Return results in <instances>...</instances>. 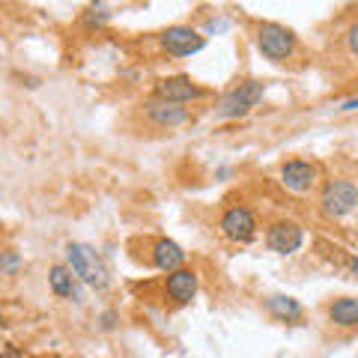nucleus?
<instances>
[{
  "instance_id": "2",
  "label": "nucleus",
  "mask_w": 358,
  "mask_h": 358,
  "mask_svg": "<svg viewBox=\"0 0 358 358\" xmlns=\"http://www.w3.org/2000/svg\"><path fill=\"white\" fill-rule=\"evenodd\" d=\"M257 48H260L268 60L284 63L287 57H293L296 36H293V30H287L284 24L266 21V24H260V30H257Z\"/></svg>"
},
{
  "instance_id": "16",
  "label": "nucleus",
  "mask_w": 358,
  "mask_h": 358,
  "mask_svg": "<svg viewBox=\"0 0 358 358\" xmlns=\"http://www.w3.org/2000/svg\"><path fill=\"white\" fill-rule=\"evenodd\" d=\"M350 51L358 54V21H355L352 30H350Z\"/></svg>"
},
{
  "instance_id": "7",
  "label": "nucleus",
  "mask_w": 358,
  "mask_h": 358,
  "mask_svg": "<svg viewBox=\"0 0 358 358\" xmlns=\"http://www.w3.org/2000/svg\"><path fill=\"white\" fill-rule=\"evenodd\" d=\"M301 227L296 221H275L266 233V245L272 248L275 254H293L301 248Z\"/></svg>"
},
{
  "instance_id": "3",
  "label": "nucleus",
  "mask_w": 358,
  "mask_h": 358,
  "mask_svg": "<svg viewBox=\"0 0 358 358\" xmlns=\"http://www.w3.org/2000/svg\"><path fill=\"white\" fill-rule=\"evenodd\" d=\"M266 93V87L260 81H245L236 90H230L227 96L218 102V117L221 120H230V117H245L251 108L260 105V99Z\"/></svg>"
},
{
  "instance_id": "11",
  "label": "nucleus",
  "mask_w": 358,
  "mask_h": 358,
  "mask_svg": "<svg viewBox=\"0 0 358 358\" xmlns=\"http://www.w3.org/2000/svg\"><path fill=\"white\" fill-rule=\"evenodd\" d=\"M167 296H171L176 305H188L197 293V275L194 268H176V272L167 275Z\"/></svg>"
},
{
  "instance_id": "9",
  "label": "nucleus",
  "mask_w": 358,
  "mask_h": 358,
  "mask_svg": "<svg viewBox=\"0 0 358 358\" xmlns=\"http://www.w3.org/2000/svg\"><path fill=\"white\" fill-rule=\"evenodd\" d=\"M281 182L289 188V192H310L313 182H317V167L310 162H301V159H293L281 167Z\"/></svg>"
},
{
  "instance_id": "5",
  "label": "nucleus",
  "mask_w": 358,
  "mask_h": 358,
  "mask_svg": "<svg viewBox=\"0 0 358 358\" xmlns=\"http://www.w3.org/2000/svg\"><path fill=\"white\" fill-rule=\"evenodd\" d=\"M162 45L167 54H173V57H188V54H197L200 48H203V36H200L197 30L192 27H167L164 36H162Z\"/></svg>"
},
{
  "instance_id": "1",
  "label": "nucleus",
  "mask_w": 358,
  "mask_h": 358,
  "mask_svg": "<svg viewBox=\"0 0 358 358\" xmlns=\"http://www.w3.org/2000/svg\"><path fill=\"white\" fill-rule=\"evenodd\" d=\"M66 257H69V268L81 278L84 284L96 287V289H105L110 284V275H108V266L102 260V254L96 248H90L84 242H72L66 248Z\"/></svg>"
},
{
  "instance_id": "17",
  "label": "nucleus",
  "mask_w": 358,
  "mask_h": 358,
  "mask_svg": "<svg viewBox=\"0 0 358 358\" xmlns=\"http://www.w3.org/2000/svg\"><path fill=\"white\" fill-rule=\"evenodd\" d=\"M15 263H18V257H15L13 251H6V257H3V268H6V272H13Z\"/></svg>"
},
{
  "instance_id": "18",
  "label": "nucleus",
  "mask_w": 358,
  "mask_h": 358,
  "mask_svg": "<svg viewBox=\"0 0 358 358\" xmlns=\"http://www.w3.org/2000/svg\"><path fill=\"white\" fill-rule=\"evenodd\" d=\"M3 358H24V352L15 350V346H6V350H3Z\"/></svg>"
},
{
  "instance_id": "8",
  "label": "nucleus",
  "mask_w": 358,
  "mask_h": 358,
  "mask_svg": "<svg viewBox=\"0 0 358 358\" xmlns=\"http://www.w3.org/2000/svg\"><path fill=\"white\" fill-rule=\"evenodd\" d=\"M200 96V87L192 84V78L185 75H173V78H162L155 84V99H164V102H192Z\"/></svg>"
},
{
  "instance_id": "12",
  "label": "nucleus",
  "mask_w": 358,
  "mask_h": 358,
  "mask_svg": "<svg viewBox=\"0 0 358 358\" xmlns=\"http://www.w3.org/2000/svg\"><path fill=\"white\" fill-rule=\"evenodd\" d=\"M152 263L155 268H162V272H176V268H182L185 263V251L179 248V245L173 239H159L152 245Z\"/></svg>"
},
{
  "instance_id": "13",
  "label": "nucleus",
  "mask_w": 358,
  "mask_h": 358,
  "mask_svg": "<svg viewBox=\"0 0 358 358\" xmlns=\"http://www.w3.org/2000/svg\"><path fill=\"white\" fill-rule=\"evenodd\" d=\"M329 320L334 322V326H341V329L358 326V299H350V296L338 299V301H334V305L329 308Z\"/></svg>"
},
{
  "instance_id": "4",
  "label": "nucleus",
  "mask_w": 358,
  "mask_h": 358,
  "mask_svg": "<svg viewBox=\"0 0 358 358\" xmlns=\"http://www.w3.org/2000/svg\"><path fill=\"white\" fill-rule=\"evenodd\" d=\"M358 206V188L350 179H331L322 192V209L331 218H343L346 212H352Z\"/></svg>"
},
{
  "instance_id": "19",
  "label": "nucleus",
  "mask_w": 358,
  "mask_h": 358,
  "mask_svg": "<svg viewBox=\"0 0 358 358\" xmlns=\"http://www.w3.org/2000/svg\"><path fill=\"white\" fill-rule=\"evenodd\" d=\"M355 108H358V99H352V102H346V105H343V110H355Z\"/></svg>"
},
{
  "instance_id": "6",
  "label": "nucleus",
  "mask_w": 358,
  "mask_h": 358,
  "mask_svg": "<svg viewBox=\"0 0 358 358\" xmlns=\"http://www.w3.org/2000/svg\"><path fill=\"white\" fill-rule=\"evenodd\" d=\"M254 230H257V221L251 215V209L233 206V209H227L221 215V233L227 239H233V242H248L254 236Z\"/></svg>"
},
{
  "instance_id": "14",
  "label": "nucleus",
  "mask_w": 358,
  "mask_h": 358,
  "mask_svg": "<svg viewBox=\"0 0 358 358\" xmlns=\"http://www.w3.org/2000/svg\"><path fill=\"white\" fill-rule=\"evenodd\" d=\"M266 310L272 313L275 320H281V322L301 320V305L293 296H272V299H266Z\"/></svg>"
},
{
  "instance_id": "10",
  "label": "nucleus",
  "mask_w": 358,
  "mask_h": 358,
  "mask_svg": "<svg viewBox=\"0 0 358 358\" xmlns=\"http://www.w3.org/2000/svg\"><path fill=\"white\" fill-rule=\"evenodd\" d=\"M143 114H147L155 126H162V129H176V126H182V122L188 120L182 105L179 102H164V99H152V102H147L143 105Z\"/></svg>"
},
{
  "instance_id": "15",
  "label": "nucleus",
  "mask_w": 358,
  "mask_h": 358,
  "mask_svg": "<svg viewBox=\"0 0 358 358\" xmlns=\"http://www.w3.org/2000/svg\"><path fill=\"white\" fill-rule=\"evenodd\" d=\"M48 284H51V289H54V293H57L60 299L75 296V275H72V268L54 266L51 275H48Z\"/></svg>"
}]
</instances>
